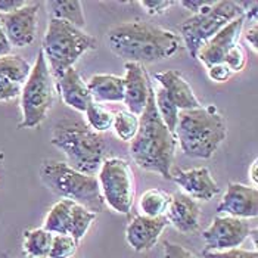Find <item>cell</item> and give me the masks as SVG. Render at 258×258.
Returning a JSON list of instances; mask_svg holds the SVG:
<instances>
[{
  "label": "cell",
  "mask_w": 258,
  "mask_h": 258,
  "mask_svg": "<svg viewBox=\"0 0 258 258\" xmlns=\"http://www.w3.org/2000/svg\"><path fill=\"white\" fill-rule=\"evenodd\" d=\"M52 145L60 149L68 159V165L83 174L95 176L105 157V142L80 119H62L52 133Z\"/></svg>",
  "instance_id": "277c9868"
},
{
  "label": "cell",
  "mask_w": 258,
  "mask_h": 258,
  "mask_svg": "<svg viewBox=\"0 0 258 258\" xmlns=\"http://www.w3.org/2000/svg\"><path fill=\"white\" fill-rule=\"evenodd\" d=\"M53 235L47 230L31 229L24 232V252L31 258H47L52 246Z\"/></svg>",
  "instance_id": "603a6c76"
},
{
  "label": "cell",
  "mask_w": 258,
  "mask_h": 258,
  "mask_svg": "<svg viewBox=\"0 0 258 258\" xmlns=\"http://www.w3.org/2000/svg\"><path fill=\"white\" fill-rule=\"evenodd\" d=\"M40 177L50 192L62 199H70L95 214L102 213L106 205L98 177L83 174L67 162L46 159L41 164Z\"/></svg>",
  "instance_id": "5b68a950"
},
{
  "label": "cell",
  "mask_w": 258,
  "mask_h": 258,
  "mask_svg": "<svg viewBox=\"0 0 258 258\" xmlns=\"http://www.w3.org/2000/svg\"><path fill=\"white\" fill-rule=\"evenodd\" d=\"M181 6H184L187 11H192L197 14L204 12L205 9H208L210 6L214 5V0H184V2H180Z\"/></svg>",
  "instance_id": "8d00e7d4"
},
{
  "label": "cell",
  "mask_w": 258,
  "mask_h": 258,
  "mask_svg": "<svg viewBox=\"0 0 258 258\" xmlns=\"http://www.w3.org/2000/svg\"><path fill=\"white\" fill-rule=\"evenodd\" d=\"M176 146V135L167 128L158 115L155 92L151 89L146 108L139 117V130L130 145L132 158L142 170L157 173L164 179L171 180Z\"/></svg>",
  "instance_id": "7a4b0ae2"
},
{
  "label": "cell",
  "mask_w": 258,
  "mask_h": 258,
  "mask_svg": "<svg viewBox=\"0 0 258 258\" xmlns=\"http://www.w3.org/2000/svg\"><path fill=\"white\" fill-rule=\"evenodd\" d=\"M223 63H226L232 70L233 74L243 70L245 63H246V55H245V50L242 49V46L239 43L235 47L230 49V52L227 53V56H226Z\"/></svg>",
  "instance_id": "1f68e13d"
},
{
  "label": "cell",
  "mask_w": 258,
  "mask_h": 258,
  "mask_svg": "<svg viewBox=\"0 0 258 258\" xmlns=\"http://www.w3.org/2000/svg\"><path fill=\"white\" fill-rule=\"evenodd\" d=\"M258 162L257 159L252 162V165H251V168H249V176H251V180H252V183H254V187H257L258 184Z\"/></svg>",
  "instance_id": "60d3db41"
},
{
  "label": "cell",
  "mask_w": 258,
  "mask_h": 258,
  "mask_svg": "<svg viewBox=\"0 0 258 258\" xmlns=\"http://www.w3.org/2000/svg\"><path fill=\"white\" fill-rule=\"evenodd\" d=\"M112 128L119 140L132 142L139 130V117L127 109L118 111L117 114H114Z\"/></svg>",
  "instance_id": "4316f807"
},
{
  "label": "cell",
  "mask_w": 258,
  "mask_h": 258,
  "mask_svg": "<svg viewBox=\"0 0 258 258\" xmlns=\"http://www.w3.org/2000/svg\"><path fill=\"white\" fill-rule=\"evenodd\" d=\"M240 15L245 14L238 2H214L213 6L187 18L180 25V39H183L190 56L197 58L199 49L208 40L214 37L223 27H226L229 22L236 20Z\"/></svg>",
  "instance_id": "ba28073f"
},
{
  "label": "cell",
  "mask_w": 258,
  "mask_h": 258,
  "mask_svg": "<svg viewBox=\"0 0 258 258\" xmlns=\"http://www.w3.org/2000/svg\"><path fill=\"white\" fill-rule=\"evenodd\" d=\"M162 258H198L192 251L187 248L181 246L179 243L167 240L164 243V251H162Z\"/></svg>",
  "instance_id": "e575fe53"
},
{
  "label": "cell",
  "mask_w": 258,
  "mask_h": 258,
  "mask_svg": "<svg viewBox=\"0 0 258 258\" xmlns=\"http://www.w3.org/2000/svg\"><path fill=\"white\" fill-rule=\"evenodd\" d=\"M76 202L70 199H60L49 211L44 220L43 229L50 232L52 235H68L70 221H71V210Z\"/></svg>",
  "instance_id": "44dd1931"
},
{
  "label": "cell",
  "mask_w": 258,
  "mask_h": 258,
  "mask_svg": "<svg viewBox=\"0 0 258 258\" xmlns=\"http://www.w3.org/2000/svg\"><path fill=\"white\" fill-rule=\"evenodd\" d=\"M11 49H12V46H11L9 40L6 39V34H5V31L2 28V24H0V56L9 55L11 53Z\"/></svg>",
  "instance_id": "ab89813d"
},
{
  "label": "cell",
  "mask_w": 258,
  "mask_h": 258,
  "mask_svg": "<svg viewBox=\"0 0 258 258\" xmlns=\"http://www.w3.org/2000/svg\"><path fill=\"white\" fill-rule=\"evenodd\" d=\"M105 204L119 214H128L135 204L136 183L128 162L122 158L103 159L98 171Z\"/></svg>",
  "instance_id": "9c48e42d"
},
{
  "label": "cell",
  "mask_w": 258,
  "mask_h": 258,
  "mask_svg": "<svg viewBox=\"0 0 258 258\" xmlns=\"http://www.w3.org/2000/svg\"><path fill=\"white\" fill-rule=\"evenodd\" d=\"M56 89L63 103L79 112H84L89 103L93 102L87 90V84L74 67L67 70L59 79H56Z\"/></svg>",
  "instance_id": "d6986e66"
},
{
  "label": "cell",
  "mask_w": 258,
  "mask_h": 258,
  "mask_svg": "<svg viewBox=\"0 0 258 258\" xmlns=\"http://www.w3.org/2000/svg\"><path fill=\"white\" fill-rule=\"evenodd\" d=\"M243 24H245V15H240L236 20L229 22L226 27H223L214 37H211L199 49L197 59L201 60L207 68L217 63H223L230 49L239 43Z\"/></svg>",
  "instance_id": "7c38bea8"
},
{
  "label": "cell",
  "mask_w": 258,
  "mask_h": 258,
  "mask_svg": "<svg viewBox=\"0 0 258 258\" xmlns=\"http://www.w3.org/2000/svg\"><path fill=\"white\" fill-rule=\"evenodd\" d=\"M204 258H258L257 249L248 251L242 248H232L226 251H204Z\"/></svg>",
  "instance_id": "4dcf8cb0"
},
{
  "label": "cell",
  "mask_w": 258,
  "mask_h": 258,
  "mask_svg": "<svg viewBox=\"0 0 258 258\" xmlns=\"http://www.w3.org/2000/svg\"><path fill=\"white\" fill-rule=\"evenodd\" d=\"M171 180L181 187L183 194L198 201H210L220 194L219 184L213 179L207 167L190 170H177L171 174Z\"/></svg>",
  "instance_id": "2e32d148"
},
{
  "label": "cell",
  "mask_w": 258,
  "mask_h": 258,
  "mask_svg": "<svg viewBox=\"0 0 258 258\" xmlns=\"http://www.w3.org/2000/svg\"><path fill=\"white\" fill-rule=\"evenodd\" d=\"M171 201V195L161 190V189H149L146 190L139 201V208L142 211L140 216L145 217H161L165 216L167 208L170 205Z\"/></svg>",
  "instance_id": "cb8c5ba5"
},
{
  "label": "cell",
  "mask_w": 258,
  "mask_h": 258,
  "mask_svg": "<svg viewBox=\"0 0 258 258\" xmlns=\"http://www.w3.org/2000/svg\"><path fill=\"white\" fill-rule=\"evenodd\" d=\"M87 90L96 103L124 102V80L112 74H96L87 83Z\"/></svg>",
  "instance_id": "ffe728a7"
},
{
  "label": "cell",
  "mask_w": 258,
  "mask_h": 258,
  "mask_svg": "<svg viewBox=\"0 0 258 258\" xmlns=\"http://www.w3.org/2000/svg\"><path fill=\"white\" fill-rule=\"evenodd\" d=\"M155 80L161 84V89L167 93V96L177 106L179 111L197 109L202 106L194 93V89L179 71L168 70L164 73H157Z\"/></svg>",
  "instance_id": "ac0fdd59"
},
{
  "label": "cell",
  "mask_w": 258,
  "mask_h": 258,
  "mask_svg": "<svg viewBox=\"0 0 258 258\" xmlns=\"http://www.w3.org/2000/svg\"><path fill=\"white\" fill-rule=\"evenodd\" d=\"M251 236V226L246 220L219 216L202 232L205 251H226L239 248Z\"/></svg>",
  "instance_id": "30bf717a"
},
{
  "label": "cell",
  "mask_w": 258,
  "mask_h": 258,
  "mask_svg": "<svg viewBox=\"0 0 258 258\" xmlns=\"http://www.w3.org/2000/svg\"><path fill=\"white\" fill-rule=\"evenodd\" d=\"M167 226H168V220L165 216L161 217L136 216L125 229L127 243L136 252H146L157 245L161 233Z\"/></svg>",
  "instance_id": "9a60e30c"
},
{
  "label": "cell",
  "mask_w": 258,
  "mask_h": 258,
  "mask_svg": "<svg viewBox=\"0 0 258 258\" xmlns=\"http://www.w3.org/2000/svg\"><path fill=\"white\" fill-rule=\"evenodd\" d=\"M109 49L125 62L155 63L176 55L181 47L179 34L142 21H127L106 33Z\"/></svg>",
  "instance_id": "6da1fadb"
},
{
  "label": "cell",
  "mask_w": 258,
  "mask_h": 258,
  "mask_svg": "<svg viewBox=\"0 0 258 258\" xmlns=\"http://www.w3.org/2000/svg\"><path fill=\"white\" fill-rule=\"evenodd\" d=\"M124 68V103L127 105V111L140 117L146 108L149 92L152 87L149 86V79L143 65L125 62Z\"/></svg>",
  "instance_id": "5bb4252c"
},
{
  "label": "cell",
  "mask_w": 258,
  "mask_h": 258,
  "mask_svg": "<svg viewBox=\"0 0 258 258\" xmlns=\"http://www.w3.org/2000/svg\"><path fill=\"white\" fill-rule=\"evenodd\" d=\"M98 41L93 36L84 33L65 21L50 18L41 52L55 79L74 67V63L89 50L96 49Z\"/></svg>",
  "instance_id": "8992f818"
},
{
  "label": "cell",
  "mask_w": 258,
  "mask_h": 258,
  "mask_svg": "<svg viewBox=\"0 0 258 258\" xmlns=\"http://www.w3.org/2000/svg\"><path fill=\"white\" fill-rule=\"evenodd\" d=\"M165 217L177 232L189 235L199 229L201 207L199 204L184 194L171 195L170 205L167 208Z\"/></svg>",
  "instance_id": "e0dca14e"
},
{
  "label": "cell",
  "mask_w": 258,
  "mask_h": 258,
  "mask_svg": "<svg viewBox=\"0 0 258 258\" xmlns=\"http://www.w3.org/2000/svg\"><path fill=\"white\" fill-rule=\"evenodd\" d=\"M217 214L236 219H252L258 214V190L254 186L229 183L217 207Z\"/></svg>",
  "instance_id": "4fadbf2b"
},
{
  "label": "cell",
  "mask_w": 258,
  "mask_h": 258,
  "mask_svg": "<svg viewBox=\"0 0 258 258\" xmlns=\"http://www.w3.org/2000/svg\"><path fill=\"white\" fill-rule=\"evenodd\" d=\"M50 8V17L53 20L65 21L80 30L84 28L86 18L83 12V5L79 0H52L47 3Z\"/></svg>",
  "instance_id": "7402d4cb"
},
{
  "label": "cell",
  "mask_w": 258,
  "mask_h": 258,
  "mask_svg": "<svg viewBox=\"0 0 258 258\" xmlns=\"http://www.w3.org/2000/svg\"><path fill=\"white\" fill-rule=\"evenodd\" d=\"M21 90H22L21 84L14 83L0 74V102H8V100L18 98L21 95Z\"/></svg>",
  "instance_id": "d6a6232c"
},
{
  "label": "cell",
  "mask_w": 258,
  "mask_h": 258,
  "mask_svg": "<svg viewBox=\"0 0 258 258\" xmlns=\"http://www.w3.org/2000/svg\"><path fill=\"white\" fill-rule=\"evenodd\" d=\"M79 240L70 235H53L47 258H71L77 252Z\"/></svg>",
  "instance_id": "f546056e"
},
{
  "label": "cell",
  "mask_w": 258,
  "mask_h": 258,
  "mask_svg": "<svg viewBox=\"0 0 258 258\" xmlns=\"http://www.w3.org/2000/svg\"><path fill=\"white\" fill-rule=\"evenodd\" d=\"M155 106L158 111V115L162 119V122L167 125V128L174 133L176 127H177V121H179V109L177 106L170 100L167 96V93L159 87L155 93Z\"/></svg>",
  "instance_id": "f1b7e54d"
},
{
  "label": "cell",
  "mask_w": 258,
  "mask_h": 258,
  "mask_svg": "<svg viewBox=\"0 0 258 258\" xmlns=\"http://www.w3.org/2000/svg\"><path fill=\"white\" fill-rule=\"evenodd\" d=\"M84 114H86V119H87V125L93 132L103 133V132H108L109 128H112L114 114L99 103L90 102L89 106L86 108Z\"/></svg>",
  "instance_id": "484cf974"
},
{
  "label": "cell",
  "mask_w": 258,
  "mask_h": 258,
  "mask_svg": "<svg viewBox=\"0 0 258 258\" xmlns=\"http://www.w3.org/2000/svg\"><path fill=\"white\" fill-rule=\"evenodd\" d=\"M21 109L22 121L20 128H34L46 119L49 111L52 109L55 99L53 80L49 70L46 58L41 52L37 53L34 67L21 90Z\"/></svg>",
  "instance_id": "52a82bcc"
},
{
  "label": "cell",
  "mask_w": 258,
  "mask_h": 258,
  "mask_svg": "<svg viewBox=\"0 0 258 258\" xmlns=\"http://www.w3.org/2000/svg\"><path fill=\"white\" fill-rule=\"evenodd\" d=\"M174 135L186 157L208 159L226 139L227 127L219 109L208 105L180 111Z\"/></svg>",
  "instance_id": "3957f363"
},
{
  "label": "cell",
  "mask_w": 258,
  "mask_h": 258,
  "mask_svg": "<svg viewBox=\"0 0 258 258\" xmlns=\"http://www.w3.org/2000/svg\"><path fill=\"white\" fill-rule=\"evenodd\" d=\"M31 73V65L18 55H3L0 56V74L14 83L24 86Z\"/></svg>",
  "instance_id": "d4e9b609"
},
{
  "label": "cell",
  "mask_w": 258,
  "mask_h": 258,
  "mask_svg": "<svg viewBox=\"0 0 258 258\" xmlns=\"http://www.w3.org/2000/svg\"><path fill=\"white\" fill-rule=\"evenodd\" d=\"M28 2L25 0H0V14H11L22 6H25Z\"/></svg>",
  "instance_id": "74e56055"
},
{
  "label": "cell",
  "mask_w": 258,
  "mask_h": 258,
  "mask_svg": "<svg viewBox=\"0 0 258 258\" xmlns=\"http://www.w3.org/2000/svg\"><path fill=\"white\" fill-rule=\"evenodd\" d=\"M96 216L98 214L89 211L87 208L81 207L79 204H74V207L71 210V221H70L68 235L73 236L76 240H80L87 233L89 227L96 220Z\"/></svg>",
  "instance_id": "83f0119b"
},
{
  "label": "cell",
  "mask_w": 258,
  "mask_h": 258,
  "mask_svg": "<svg viewBox=\"0 0 258 258\" xmlns=\"http://www.w3.org/2000/svg\"><path fill=\"white\" fill-rule=\"evenodd\" d=\"M208 71V77L213 80V81H217V83H224L233 76L232 70L226 65V63H217V65H213L210 68H207Z\"/></svg>",
  "instance_id": "d590c367"
},
{
  "label": "cell",
  "mask_w": 258,
  "mask_h": 258,
  "mask_svg": "<svg viewBox=\"0 0 258 258\" xmlns=\"http://www.w3.org/2000/svg\"><path fill=\"white\" fill-rule=\"evenodd\" d=\"M139 5L149 15H162L171 6L177 5V2H171V0H142V2H139Z\"/></svg>",
  "instance_id": "836d02e7"
},
{
  "label": "cell",
  "mask_w": 258,
  "mask_h": 258,
  "mask_svg": "<svg viewBox=\"0 0 258 258\" xmlns=\"http://www.w3.org/2000/svg\"><path fill=\"white\" fill-rule=\"evenodd\" d=\"M40 3H27L11 14H0V24L14 47L30 46L37 33V15Z\"/></svg>",
  "instance_id": "8fae6325"
},
{
  "label": "cell",
  "mask_w": 258,
  "mask_h": 258,
  "mask_svg": "<svg viewBox=\"0 0 258 258\" xmlns=\"http://www.w3.org/2000/svg\"><path fill=\"white\" fill-rule=\"evenodd\" d=\"M245 40H246V43H249V46L254 49V52H257L258 50V25H257V21H254L252 22V25L246 30V33H245Z\"/></svg>",
  "instance_id": "f35d334b"
}]
</instances>
